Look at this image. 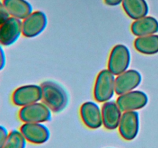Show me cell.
Wrapping results in <instances>:
<instances>
[{
    "instance_id": "ffe728a7",
    "label": "cell",
    "mask_w": 158,
    "mask_h": 148,
    "mask_svg": "<svg viewBox=\"0 0 158 148\" xmlns=\"http://www.w3.org/2000/svg\"><path fill=\"white\" fill-rule=\"evenodd\" d=\"M9 17H10V15H9V12L6 10L2 1L0 0V25L2 24Z\"/></svg>"
},
{
    "instance_id": "44dd1931",
    "label": "cell",
    "mask_w": 158,
    "mask_h": 148,
    "mask_svg": "<svg viewBox=\"0 0 158 148\" xmlns=\"http://www.w3.org/2000/svg\"><path fill=\"white\" fill-rule=\"evenodd\" d=\"M6 64V57L4 49L2 45H0V71L2 70Z\"/></svg>"
},
{
    "instance_id": "7c38bea8",
    "label": "cell",
    "mask_w": 158,
    "mask_h": 148,
    "mask_svg": "<svg viewBox=\"0 0 158 148\" xmlns=\"http://www.w3.org/2000/svg\"><path fill=\"white\" fill-rule=\"evenodd\" d=\"M80 117L86 126L92 130H97L103 126L102 110L96 103L87 101L80 107Z\"/></svg>"
},
{
    "instance_id": "7a4b0ae2",
    "label": "cell",
    "mask_w": 158,
    "mask_h": 148,
    "mask_svg": "<svg viewBox=\"0 0 158 148\" xmlns=\"http://www.w3.org/2000/svg\"><path fill=\"white\" fill-rule=\"evenodd\" d=\"M115 76L108 69L99 72L94 89V98L97 102L105 103L113 98L115 93Z\"/></svg>"
},
{
    "instance_id": "2e32d148",
    "label": "cell",
    "mask_w": 158,
    "mask_h": 148,
    "mask_svg": "<svg viewBox=\"0 0 158 148\" xmlns=\"http://www.w3.org/2000/svg\"><path fill=\"white\" fill-rule=\"evenodd\" d=\"M121 4L125 13L134 20L146 16L149 12L146 0H123Z\"/></svg>"
},
{
    "instance_id": "d6986e66",
    "label": "cell",
    "mask_w": 158,
    "mask_h": 148,
    "mask_svg": "<svg viewBox=\"0 0 158 148\" xmlns=\"http://www.w3.org/2000/svg\"><path fill=\"white\" fill-rule=\"evenodd\" d=\"M9 130L2 125H0V148H3L7 137L9 136Z\"/></svg>"
},
{
    "instance_id": "9c48e42d",
    "label": "cell",
    "mask_w": 158,
    "mask_h": 148,
    "mask_svg": "<svg viewBox=\"0 0 158 148\" xmlns=\"http://www.w3.org/2000/svg\"><path fill=\"white\" fill-rule=\"evenodd\" d=\"M148 103V97L144 92L133 90L119 96L117 103L122 112L137 111L144 107Z\"/></svg>"
},
{
    "instance_id": "8992f818",
    "label": "cell",
    "mask_w": 158,
    "mask_h": 148,
    "mask_svg": "<svg viewBox=\"0 0 158 148\" xmlns=\"http://www.w3.org/2000/svg\"><path fill=\"white\" fill-rule=\"evenodd\" d=\"M47 16L43 11L32 12L22 21L23 35L26 38H34L40 35L47 26Z\"/></svg>"
},
{
    "instance_id": "3957f363",
    "label": "cell",
    "mask_w": 158,
    "mask_h": 148,
    "mask_svg": "<svg viewBox=\"0 0 158 148\" xmlns=\"http://www.w3.org/2000/svg\"><path fill=\"white\" fill-rule=\"evenodd\" d=\"M19 118L23 123H45L52 118V111L43 103H32L21 107Z\"/></svg>"
},
{
    "instance_id": "4fadbf2b",
    "label": "cell",
    "mask_w": 158,
    "mask_h": 148,
    "mask_svg": "<svg viewBox=\"0 0 158 148\" xmlns=\"http://www.w3.org/2000/svg\"><path fill=\"white\" fill-rule=\"evenodd\" d=\"M103 126L109 130L118 128L123 112L117 105V102L109 101L103 103L102 106Z\"/></svg>"
},
{
    "instance_id": "5bb4252c",
    "label": "cell",
    "mask_w": 158,
    "mask_h": 148,
    "mask_svg": "<svg viewBox=\"0 0 158 148\" xmlns=\"http://www.w3.org/2000/svg\"><path fill=\"white\" fill-rule=\"evenodd\" d=\"M131 32L137 37L154 35L158 32V21L154 17L148 15L134 20L131 25Z\"/></svg>"
},
{
    "instance_id": "ac0fdd59",
    "label": "cell",
    "mask_w": 158,
    "mask_h": 148,
    "mask_svg": "<svg viewBox=\"0 0 158 148\" xmlns=\"http://www.w3.org/2000/svg\"><path fill=\"white\" fill-rule=\"evenodd\" d=\"M26 143L27 140L19 130H12L3 148H26Z\"/></svg>"
},
{
    "instance_id": "5b68a950",
    "label": "cell",
    "mask_w": 158,
    "mask_h": 148,
    "mask_svg": "<svg viewBox=\"0 0 158 148\" xmlns=\"http://www.w3.org/2000/svg\"><path fill=\"white\" fill-rule=\"evenodd\" d=\"M11 99L15 106L20 107L37 103L42 100L41 86L29 84L19 86L13 91Z\"/></svg>"
},
{
    "instance_id": "52a82bcc",
    "label": "cell",
    "mask_w": 158,
    "mask_h": 148,
    "mask_svg": "<svg viewBox=\"0 0 158 148\" xmlns=\"http://www.w3.org/2000/svg\"><path fill=\"white\" fill-rule=\"evenodd\" d=\"M119 133L124 140H133L138 135L140 130V117L137 111H126L122 113Z\"/></svg>"
},
{
    "instance_id": "7402d4cb",
    "label": "cell",
    "mask_w": 158,
    "mask_h": 148,
    "mask_svg": "<svg viewBox=\"0 0 158 148\" xmlns=\"http://www.w3.org/2000/svg\"><path fill=\"white\" fill-rule=\"evenodd\" d=\"M104 2L109 6H117L121 4L123 0H104Z\"/></svg>"
},
{
    "instance_id": "8fae6325",
    "label": "cell",
    "mask_w": 158,
    "mask_h": 148,
    "mask_svg": "<svg viewBox=\"0 0 158 148\" xmlns=\"http://www.w3.org/2000/svg\"><path fill=\"white\" fill-rule=\"evenodd\" d=\"M142 81L141 74L135 69H127L123 73L117 76L115 79V92L122 95L135 90Z\"/></svg>"
},
{
    "instance_id": "277c9868",
    "label": "cell",
    "mask_w": 158,
    "mask_h": 148,
    "mask_svg": "<svg viewBox=\"0 0 158 148\" xmlns=\"http://www.w3.org/2000/svg\"><path fill=\"white\" fill-rule=\"evenodd\" d=\"M131 52L123 44L116 45L111 50L108 60V69L114 76L127 70L131 64Z\"/></svg>"
},
{
    "instance_id": "ba28073f",
    "label": "cell",
    "mask_w": 158,
    "mask_h": 148,
    "mask_svg": "<svg viewBox=\"0 0 158 148\" xmlns=\"http://www.w3.org/2000/svg\"><path fill=\"white\" fill-rule=\"evenodd\" d=\"M23 35L22 20L9 17L0 25V45L10 46L13 45Z\"/></svg>"
},
{
    "instance_id": "30bf717a",
    "label": "cell",
    "mask_w": 158,
    "mask_h": 148,
    "mask_svg": "<svg viewBox=\"0 0 158 148\" xmlns=\"http://www.w3.org/2000/svg\"><path fill=\"white\" fill-rule=\"evenodd\" d=\"M19 130L27 142L34 144H43L50 137L49 128L41 123H23Z\"/></svg>"
},
{
    "instance_id": "e0dca14e",
    "label": "cell",
    "mask_w": 158,
    "mask_h": 148,
    "mask_svg": "<svg viewBox=\"0 0 158 148\" xmlns=\"http://www.w3.org/2000/svg\"><path fill=\"white\" fill-rule=\"evenodd\" d=\"M134 47L137 52L145 55L158 53V35L137 37L134 40Z\"/></svg>"
},
{
    "instance_id": "9a60e30c",
    "label": "cell",
    "mask_w": 158,
    "mask_h": 148,
    "mask_svg": "<svg viewBox=\"0 0 158 148\" xmlns=\"http://www.w3.org/2000/svg\"><path fill=\"white\" fill-rule=\"evenodd\" d=\"M11 17L23 20L33 11L27 0H2Z\"/></svg>"
},
{
    "instance_id": "6da1fadb",
    "label": "cell",
    "mask_w": 158,
    "mask_h": 148,
    "mask_svg": "<svg viewBox=\"0 0 158 148\" xmlns=\"http://www.w3.org/2000/svg\"><path fill=\"white\" fill-rule=\"evenodd\" d=\"M42 101L51 111L60 113L68 104V96L66 90L58 83L52 81H45L42 83Z\"/></svg>"
}]
</instances>
